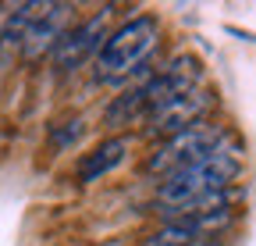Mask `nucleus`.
<instances>
[{
  "mask_svg": "<svg viewBox=\"0 0 256 246\" xmlns=\"http://www.w3.org/2000/svg\"><path fill=\"white\" fill-rule=\"evenodd\" d=\"M242 171V157H238V150L228 146V139H224L220 146H214L206 157L200 161H192L188 168L168 175L164 182L156 186V203L160 207H168L174 218L185 210H192L196 203L217 196V193H228V186L238 178Z\"/></svg>",
  "mask_w": 256,
  "mask_h": 246,
  "instance_id": "1",
  "label": "nucleus"
},
{
  "mask_svg": "<svg viewBox=\"0 0 256 246\" xmlns=\"http://www.w3.org/2000/svg\"><path fill=\"white\" fill-rule=\"evenodd\" d=\"M160 40V22L153 15H136L121 22L118 29H110L107 43L96 54V82H128L136 75H150L146 72V57L153 54Z\"/></svg>",
  "mask_w": 256,
  "mask_h": 246,
  "instance_id": "2",
  "label": "nucleus"
},
{
  "mask_svg": "<svg viewBox=\"0 0 256 246\" xmlns=\"http://www.w3.org/2000/svg\"><path fill=\"white\" fill-rule=\"evenodd\" d=\"M220 143H224V132L203 121V125L188 129V132H178V136H171V139L160 143L150 157H146V171L150 175H160V182H164L168 175H174V171L188 168L192 161L206 157V153L214 146H220Z\"/></svg>",
  "mask_w": 256,
  "mask_h": 246,
  "instance_id": "3",
  "label": "nucleus"
},
{
  "mask_svg": "<svg viewBox=\"0 0 256 246\" xmlns=\"http://www.w3.org/2000/svg\"><path fill=\"white\" fill-rule=\"evenodd\" d=\"M107 25H110V8H100L92 18H86V22H78L75 29H68L60 40H57V47L50 50V61H54V68L57 72H75V68H82L89 57H96L100 54V47L107 43Z\"/></svg>",
  "mask_w": 256,
  "mask_h": 246,
  "instance_id": "4",
  "label": "nucleus"
},
{
  "mask_svg": "<svg viewBox=\"0 0 256 246\" xmlns=\"http://www.w3.org/2000/svg\"><path fill=\"white\" fill-rule=\"evenodd\" d=\"M200 82H203V61L196 54H178L160 72H150L139 86H142L146 104H150V114H153L160 104H168V100H174L182 93L200 89Z\"/></svg>",
  "mask_w": 256,
  "mask_h": 246,
  "instance_id": "5",
  "label": "nucleus"
},
{
  "mask_svg": "<svg viewBox=\"0 0 256 246\" xmlns=\"http://www.w3.org/2000/svg\"><path fill=\"white\" fill-rule=\"evenodd\" d=\"M214 111V93L210 89H192V93H182L168 104H160L150 118H146V132L150 136H178V132H188V129H196L206 121V114Z\"/></svg>",
  "mask_w": 256,
  "mask_h": 246,
  "instance_id": "6",
  "label": "nucleus"
},
{
  "mask_svg": "<svg viewBox=\"0 0 256 246\" xmlns=\"http://www.w3.org/2000/svg\"><path fill=\"white\" fill-rule=\"evenodd\" d=\"M68 18H72V4H46L43 15L32 22L28 36H25V43H22V54H25L28 61L50 54V50L57 47V40L68 33V29H64V25H68Z\"/></svg>",
  "mask_w": 256,
  "mask_h": 246,
  "instance_id": "7",
  "label": "nucleus"
},
{
  "mask_svg": "<svg viewBox=\"0 0 256 246\" xmlns=\"http://www.w3.org/2000/svg\"><path fill=\"white\" fill-rule=\"evenodd\" d=\"M128 146H132V139H128V136H110V139H104L92 153H86V157L78 161V168H75L78 182H96V178H104L107 171H114V168L124 161Z\"/></svg>",
  "mask_w": 256,
  "mask_h": 246,
  "instance_id": "8",
  "label": "nucleus"
},
{
  "mask_svg": "<svg viewBox=\"0 0 256 246\" xmlns=\"http://www.w3.org/2000/svg\"><path fill=\"white\" fill-rule=\"evenodd\" d=\"M43 8L46 4H22V8H14V15H8L4 29H0V43L4 47H22L25 36H28V29H32V22L43 15Z\"/></svg>",
  "mask_w": 256,
  "mask_h": 246,
  "instance_id": "9",
  "label": "nucleus"
},
{
  "mask_svg": "<svg viewBox=\"0 0 256 246\" xmlns=\"http://www.w3.org/2000/svg\"><path fill=\"white\" fill-rule=\"evenodd\" d=\"M203 239L192 232V228H185L182 221H168L160 232H153L142 246H200Z\"/></svg>",
  "mask_w": 256,
  "mask_h": 246,
  "instance_id": "10",
  "label": "nucleus"
}]
</instances>
